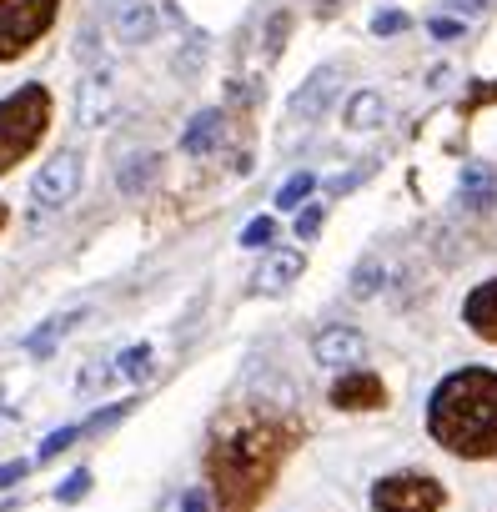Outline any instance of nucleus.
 Masks as SVG:
<instances>
[{
	"label": "nucleus",
	"mask_w": 497,
	"mask_h": 512,
	"mask_svg": "<svg viewBox=\"0 0 497 512\" xmlns=\"http://www.w3.org/2000/svg\"><path fill=\"white\" fill-rule=\"evenodd\" d=\"M302 267H307V256H302V251H272L267 262L257 267V292H267V297L287 292V287L302 277Z\"/></svg>",
	"instance_id": "12"
},
{
	"label": "nucleus",
	"mask_w": 497,
	"mask_h": 512,
	"mask_svg": "<svg viewBox=\"0 0 497 512\" xmlns=\"http://www.w3.org/2000/svg\"><path fill=\"white\" fill-rule=\"evenodd\" d=\"M312 186H317V176H312V171H297V176L277 191V206H282V211H297V206L312 196Z\"/></svg>",
	"instance_id": "20"
},
{
	"label": "nucleus",
	"mask_w": 497,
	"mask_h": 512,
	"mask_svg": "<svg viewBox=\"0 0 497 512\" xmlns=\"http://www.w3.org/2000/svg\"><path fill=\"white\" fill-rule=\"evenodd\" d=\"M372 31H377V36H397V31H407V16H402V11H382V16L372 21Z\"/></svg>",
	"instance_id": "26"
},
{
	"label": "nucleus",
	"mask_w": 497,
	"mask_h": 512,
	"mask_svg": "<svg viewBox=\"0 0 497 512\" xmlns=\"http://www.w3.org/2000/svg\"><path fill=\"white\" fill-rule=\"evenodd\" d=\"M432 437L457 457H497V372H452L427 407Z\"/></svg>",
	"instance_id": "2"
},
{
	"label": "nucleus",
	"mask_w": 497,
	"mask_h": 512,
	"mask_svg": "<svg viewBox=\"0 0 497 512\" xmlns=\"http://www.w3.org/2000/svg\"><path fill=\"white\" fill-rule=\"evenodd\" d=\"M91 492V472L81 467V472H71L61 487H56V502H76V497H86Z\"/></svg>",
	"instance_id": "22"
},
{
	"label": "nucleus",
	"mask_w": 497,
	"mask_h": 512,
	"mask_svg": "<svg viewBox=\"0 0 497 512\" xmlns=\"http://www.w3.org/2000/svg\"><path fill=\"white\" fill-rule=\"evenodd\" d=\"M61 0H0V61L26 56L51 26Z\"/></svg>",
	"instance_id": "5"
},
{
	"label": "nucleus",
	"mask_w": 497,
	"mask_h": 512,
	"mask_svg": "<svg viewBox=\"0 0 497 512\" xmlns=\"http://www.w3.org/2000/svg\"><path fill=\"white\" fill-rule=\"evenodd\" d=\"M116 372H121V377H131V382H141V377H151V347H146V342H136V347H126V352L116 357Z\"/></svg>",
	"instance_id": "19"
},
{
	"label": "nucleus",
	"mask_w": 497,
	"mask_h": 512,
	"mask_svg": "<svg viewBox=\"0 0 497 512\" xmlns=\"http://www.w3.org/2000/svg\"><path fill=\"white\" fill-rule=\"evenodd\" d=\"M492 196H497L492 166H487V161H472V166L462 171V201H467L472 211H487V206H492Z\"/></svg>",
	"instance_id": "15"
},
{
	"label": "nucleus",
	"mask_w": 497,
	"mask_h": 512,
	"mask_svg": "<svg viewBox=\"0 0 497 512\" xmlns=\"http://www.w3.org/2000/svg\"><path fill=\"white\" fill-rule=\"evenodd\" d=\"M462 317H467V327H472L482 342H497V282H482V287L467 297Z\"/></svg>",
	"instance_id": "13"
},
{
	"label": "nucleus",
	"mask_w": 497,
	"mask_h": 512,
	"mask_svg": "<svg viewBox=\"0 0 497 512\" xmlns=\"http://www.w3.org/2000/svg\"><path fill=\"white\" fill-rule=\"evenodd\" d=\"M282 457H287V432L272 427V422H246V427L216 437V447L206 457L216 502L226 512H252L267 497Z\"/></svg>",
	"instance_id": "1"
},
{
	"label": "nucleus",
	"mask_w": 497,
	"mask_h": 512,
	"mask_svg": "<svg viewBox=\"0 0 497 512\" xmlns=\"http://www.w3.org/2000/svg\"><path fill=\"white\" fill-rule=\"evenodd\" d=\"M377 277H382V267L377 262H362L357 277H352V297H372L377 292Z\"/></svg>",
	"instance_id": "23"
},
{
	"label": "nucleus",
	"mask_w": 497,
	"mask_h": 512,
	"mask_svg": "<svg viewBox=\"0 0 497 512\" xmlns=\"http://www.w3.org/2000/svg\"><path fill=\"white\" fill-rule=\"evenodd\" d=\"M387 402V387H382V377H372V372H347L337 387H332V407H342V412H372V407H382Z\"/></svg>",
	"instance_id": "9"
},
{
	"label": "nucleus",
	"mask_w": 497,
	"mask_h": 512,
	"mask_svg": "<svg viewBox=\"0 0 497 512\" xmlns=\"http://www.w3.org/2000/svg\"><path fill=\"white\" fill-rule=\"evenodd\" d=\"M76 191H81V156H76V151H56L51 161H41V171H36V181H31L36 206L61 211L66 201H76Z\"/></svg>",
	"instance_id": "7"
},
{
	"label": "nucleus",
	"mask_w": 497,
	"mask_h": 512,
	"mask_svg": "<svg viewBox=\"0 0 497 512\" xmlns=\"http://www.w3.org/2000/svg\"><path fill=\"white\" fill-rule=\"evenodd\" d=\"M161 171V156H131L121 171H116V186L126 191V196H141L146 191V181Z\"/></svg>",
	"instance_id": "18"
},
{
	"label": "nucleus",
	"mask_w": 497,
	"mask_h": 512,
	"mask_svg": "<svg viewBox=\"0 0 497 512\" xmlns=\"http://www.w3.org/2000/svg\"><path fill=\"white\" fill-rule=\"evenodd\" d=\"M101 21L121 46H146L156 36V11L151 0H101Z\"/></svg>",
	"instance_id": "8"
},
{
	"label": "nucleus",
	"mask_w": 497,
	"mask_h": 512,
	"mask_svg": "<svg viewBox=\"0 0 497 512\" xmlns=\"http://www.w3.org/2000/svg\"><path fill=\"white\" fill-rule=\"evenodd\" d=\"M312 352H317L322 367H347V362H362L367 342H362V332H352V327H327V332L312 342Z\"/></svg>",
	"instance_id": "11"
},
{
	"label": "nucleus",
	"mask_w": 497,
	"mask_h": 512,
	"mask_svg": "<svg viewBox=\"0 0 497 512\" xmlns=\"http://www.w3.org/2000/svg\"><path fill=\"white\" fill-rule=\"evenodd\" d=\"M126 412H131V402H121V407H106V412H96V417H91V422L81 427V437H91V432H101V427H111V422H121Z\"/></svg>",
	"instance_id": "25"
},
{
	"label": "nucleus",
	"mask_w": 497,
	"mask_h": 512,
	"mask_svg": "<svg viewBox=\"0 0 497 512\" xmlns=\"http://www.w3.org/2000/svg\"><path fill=\"white\" fill-rule=\"evenodd\" d=\"M51 126V91L46 86H21L0 101V171L26 161Z\"/></svg>",
	"instance_id": "3"
},
{
	"label": "nucleus",
	"mask_w": 497,
	"mask_h": 512,
	"mask_svg": "<svg viewBox=\"0 0 497 512\" xmlns=\"http://www.w3.org/2000/svg\"><path fill=\"white\" fill-rule=\"evenodd\" d=\"M0 226H6V206H0Z\"/></svg>",
	"instance_id": "31"
},
{
	"label": "nucleus",
	"mask_w": 497,
	"mask_h": 512,
	"mask_svg": "<svg viewBox=\"0 0 497 512\" xmlns=\"http://www.w3.org/2000/svg\"><path fill=\"white\" fill-rule=\"evenodd\" d=\"M382 116H387V101H382L377 91H357V96L347 101V131H377Z\"/></svg>",
	"instance_id": "16"
},
{
	"label": "nucleus",
	"mask_w": 497,
	"mask_h": 512,
	"mask_svg": "<svg viewBox=\"0 0 497 512\" xmlns=\"http://www.w3.org/2000/svg\"><path fill=\"white\" fill-rule=\"evenodd\" d=\"M76 437H81V427H61V432H51V437L41 442V462H51V457H61V452H66V447L76 442Z\"/></svg>",
	"instance_id": "21"
},
{
	"label": "nucleus",
	"mask_w": 497,
	"mask_h": 512,
	"mask_svg": "<svg viewBox=\"0 0 497 512\" xmlns=\"http://www.w3.org/2000/svg\"><path fill=\"white\" fill-rule=\"evenodd\" d=\"M332 96H337V71L332 66H322L297 96H292V121H302V126H312L327 106H332Z\"/></svg>",
	"instance_id": "10"
},
{
	"label": "nucleus",
	"mask_w": 497,
	"mask_h": 512,
	"mask_svg": "<svg viewBox=\"0 0 497 512\" xmlns=\"http://www.w3.org/2000/svg\"><path fill=\"white\" fill-rule=\"evenodd\" d=\"M26 467H31V462H6V467H0V487H16V482L26 477Z\"/></svg>",
	"instance_id": "28"
},
{
	"label": "nucleus",
	"mask_w": 497,
	"mask_h": 512,
	"mask_svg": "<svg viewBox=\"0 0 497 512\" xmlns=\"http://www.w3.org/2000/svg\"><path fill=\"white\" fill-rule=\"evenodd\" d=\"M372 512H442V482L422 472H397L372 487Z\"/></svg>",
	"instance_id": "6"
},
{
	"label": "nucleus",
	"mask_w": 497,
	"mask_h": 512,
	"mask_svg": "<svg viewBox=\"0 0 497 512\" xmlns=\"http://www.w3.org/2000/svg\"><path fill=\"white\" fill-rule=\"evenodd\" d=\"M181 512H206V497H201V492L191 487V492L181 497Z\"/></svg>",
	"instance_id": "30"
},
{
	"label": "nucleus",
	"mask_w": 497,
	"mask_h": 512,
	"mask_svg": "<svg viewBox=\"0 0 497 512\" xmlns=\"http://www.w3.org/2000/svg\"><path fill=\"white\" fill-rule=\"evenodd\" d=\"M216 141H221V111H201V116H191V126L181 136V151L206 156V151H216Z\"/></svg>",
	"instance_id": "14"
},
{
	"label": "nucleus",
	"mask_w": 497,
	"mask_h": 512,
	"mask_svg": "<svg viewBox=\"0 0 497 512\" xmlns=\"http://www.w3.org/2000/svg\"><path fill=\"white\" fill-rule=\"evenodd\" d=\"M317 231H322V206H307L297 216V236H317Z\"/></svg>",
	"instance_id": "27"
},
{
	"label": "nucleus",
	"mask_w": 497,
	"mask_h": 512,
	"mask_svg": "<svg viewBox=\"0 0 497 512\" xmlns=\"http://www.w3.org/2000/svg\"><path fill=\"white\" fill-rule=\"evenodd\" d=\"M272 231H277V226H272V216H257L252 226L241 231V246H267V241H272Z\"/></svg>",
	"instance_id": "24"
},
{
	"label": "nucleus",
	"mask_w": 497,
	"mask_h": 512,
	"mask_svg": "<svg viewBox=\"0 0 497 512\" xmlns=\"http://www.w3.org/2000/svg\"><path fill=\"white\" fill-rule=\"evenodd\" d=\"M427 31H432L437 41H452V36H462V26H457V21H432Z\"/></svg>",
	"instance_id": "29"
},
{
	"label": "nucleus",
	"mask_w": 497,
	"mask_h": 512,
	"mask_svg": "<svg viewBox=\"0 0 497 512\" xmlns=\"http://www.w3.org/2000/svg\"><path fill=\"white\" fill-rule=\"evenodd\" d=\"M76 56H81V96H76V116H81V126H106L111 121V111H116V66H111V56H101V46H96V26H86L81 31V46H76Z\"/></svg>",
	"instance_id": "4"
},
{
	"label": "nucleus",
	"mask_w": 497,
	"mask_h": 512,
	"mask_svg": "<svg viewBox=\"0 0 497 512\" xmlns=\"http://www.w3.org/2000/svg\"><path fill=\"white\" fill-rule=\"evenodd\" d=\"M76 322H81L76 312H61V317H51L46 327H36V332L26 337V352H31V357H51V352L61 347V337H66V332H71Z\"/></svg>",
	"instance_id": "17"
}]
</instances>
